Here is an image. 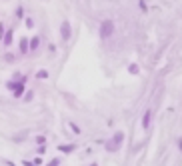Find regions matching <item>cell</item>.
I'll use <instances>...</instances> for the list:
<instances>
[{"label": "cell", "instance_id": "9", "mask_svg": "<svg viewBox=\"0 0 182 166\" xmlns=\"http://www.w3.org/2000/svg\"><path fill=\"white\" fill-rule=\"evenodd\" d=\"M58 164H60V160H58V158H54V160L48 162V166H58Z\"/></svg>", "mask_w": 182, "mask_h": 166}, {"label": "cell", "instance_id": "7", "mask_svg": "<svg viewBox=\"0 0 182 166\" xmlns=\"http://www.w3.org/2000/svg\"><path fill=\"white\" fill-rule=\"evenodd\" d=\"M28 46H30V50H36V48L40 46V38H38V36H34L32 40L28 42Z\"/></svg>", "mask_w": 182, "mask_h": 166}, {"label": "cell", "instance_id": "1", "mask_svg": "<svg viewBox=\"0 0 182 166\" xmlns=\"http://www.w3.org/2000/svg\"><path fill=\"white\" fill-rule=\"evenodd\" d=\"M122 140H124V132H116L114 136L106 142V150H110V152H116L120 146H122Z\"/></svg>", "mask_w": 182, "mask_h": 166}, {"label": "cell", "instance_id": "10", "mask_svg": "<svg viewBox=\"0 0 182 166\" xmlns=\"http://www.w3.org/2000/svg\"><path fill=\"white\" fill-rule=\"evenodd\" d=\"M36 76H38V78H46V76H48V72H46V70H40Z\"/></svg>", "mask_w": 182, "mask_h": 166}, {"label": "cell", "instance_id": "5", "mask_svg": "<svg viewBox=\"0 0 182 166\" xmlns=\"http://www.w3.org/2000/svg\"><path fill=\"white\" fill-rule=\"evenodd\" d=\"M74 144H62V146H58V150L60 152H66V154H70V152H74Z\"/></svg>", "mask_w": 182, "mask_h": 166}, {"label": "cell", "instance_id": "2", "mask_svg": "<svg viewBox=\"0 0 182 166\" xmlns=\"http://www.w3.org/2000/svg\"><path fill=\"white\" fill-rule=\"evenodd\" d=\"M114 34V22L112 20H102L100 22V38H110Z\"/></svg>", "mask_w": 182, "mask_h": 166}, {"label": "cell", "instance_id": "8", "mask_svg": "<svg viewBox=\"0 0 182 166\" xmlns=\"http://www.w3.org/2000/svg\"><path fill=\"white\" fill-rule=\"evenodd\" d=\"M10 42H12V32H8L6 38H4V44H10Z\"/></svg>", "mask_w": 182, "mask_h": 166}, {"label": "cell", "instance_id": "13", "mask_svg": "<svg viewBox=\"0 0 182 166\" xmlns=\"http://www.w3.org/2000/svg\"><path fill=\"white\" fill-rule=\"evenodd\" d=\"M24 166H36L34 162H24Z\"/></svg>", "mask_w": 182, "mask_h": 166}, {"label": "cell", "instance_id": "4", "mask_svg": "<svg viewBox=\"0 0 182 166\" xmlns=\"http://www.w3.org/2000/svg\"><path fill=\"white\" fill-rule=\"evenodd\" d=\"M150 122H152V112H150V110H146V112H144V118H142V126L148 130Z\"/></svg>", "mask_w": 182, "mask_h": 166}, {"label": "cell", "instance_id": "6", "mask_svg": "<svg viewBox=\"0 0 182 166\" xmlns=\"http://www.w3.org/2000/svg\"><path fill=\"white\" fill-rule=\"evenodd\" d=\"M30 50V46H28V40H26V38H22V40H20V52L22 54H26Z\"/></svg>", "mask_w": 182, "mask_h": 166}, {"label": "cell", "instance_id": "11", "mask_svg": "<svg viewBox=\"0 0 182 166\" xmlns=\"http://www.w3.org/2000/svg\"><path fill=\"white\" fill-rule=\"evenodd\" d=\"M130 72H134V74H138V66H136V64H132V66H130Z\"/></svg>", "mask_w": 182, "mask_h": 166}, {"label": "cell", "instance_id": "3", "mask_svg": "<svg viewBox=\"0 0 182 166\" xmlns=\"http://www.w3.org/2000/svg\"><path fill=\"white\" fill-rule=\"evenodd\" d=\"M60 38H62L64 42H66L68 38H70V24H68L66 20H64V22L60 24Z\"/></svg>", "mask_w": 182, "mask_h": 166}, {"label": "cell", "instance_id": "12", "mask_svg": "<svg viewBox=\"0 0 182 166\" xmlns=\"http://www.w3.org/2000/svg\"><path fill=\"white\" fill-rule=\"evenodd\" d=\"M178 148H180V152H182V138H178Z\"/></svg>", "mask_w": 182, "mask_h": 166}]
</instances>
